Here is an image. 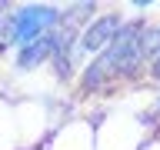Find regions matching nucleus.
Instances as JSON below:
<instances>
[{
  "label": "nucleus",
  "mask_w": 160,
  "mask_h": 150,
  "mask_svg": "<svg viewBox=\"0 0 160 150\" xmlns=\"http://www.w3.org/2000/svg\"><path fill=\"white\" fill-rule=\"evenodd\" d=\"M10 13H13V3H0V57L13 53L10 50Z\"/></svg>",
  "instance_id": "8"
},
{
  "label": "nucleus",
  "mask_w": 160,
  "mask_h": 150,
  "mask_svg": "<svg viewBox=\"0 0 160 150\" xmlns=\"http://www.w3.org/2000/svg\"><path fill=\"white\" fill-rule=\"evenodd\" d=\"M153 7H157L153 0H133V3H130V10H153Z\"/></svg>",
  "instance_id": "10"
},
{
  "label": "nucleus",
  "mask_w": 160,
  "mask_h": 150,
  "mask_svg": "<svg viewBox=\"0 0 160 150\" xmlns=\"http://www.w3.org/2000/svg\"><path fill=\"white\" fill-rule=\"evenodd\" d=\"M40 150H97V123L87 117H67Z\"/></svg>",
  "instance_id": "5"
},
{
  "label": "nucleus",
  "mask_w": 160,
  "mask_h": 150,
  "mask_svg": "<svg viewBox=\"0 0 160 150\" xmlns=\"http://www.w3.org/2000/svg\"><path fill=\"white\" fill-rule=\"evenodd\" d=\"M157 133L147 110H107L97 120V150H143Z\"/></svg>",
  "instance_id": "2"
},
{
  "label": "nucleus",
  "mask_w": 160,
  "mask_h": 150,
  "mask_svg": "<svg viewBox=\"0 0 160 150\" xmlns=\"http://www.w3.org/2000/svg\"><path fill=\"white\" fill-rule=\"evenodd\" d=\"M0 150H27L23 147V130H20V110L17 100L0 93Z\"/></svg>",
  "instance_id": "6"
},
{
  "label": "nucleus",
  "mask_w": 160,
  "mask_h": 150,
  "mask_svg": "<svg viewBox=\"0 0 160 150\" xmlns=\"http://www.w3.org/2000/svg\"><path fill=\"white\" fill-rule=\"evenodd\" d=\"M63 7L60 3H13L10 13V50H23L37 43L43 33L60 27Z\"/></svg>",
  "instance_id": "3"
},
{
  "label": "nucleus",
  "mask_w": 160,
  "mask_h": 150,
  "mask_svg": "<svg viewBox=\"0 0 160 150\" xmlns=\"http://www.w3.org/2000/svg\"><path fill=\"white\" fill-rule=\"evenodd\" d=\"M143 53H147V60L160 53V20L147 17V23H143Z\"/></svg>",
  "instance_id": "7"
},
{
  "label": "nucleus",
  "mask_w": 160,
  "mask_h": 150,
  "mask_svg": "<svg viewBox=\"0 0 160 150\" xmlns=\"http://www.w3.org/2000/svg\"><path fill=\"white\" fill-rule=\"evenodd\" d=\"M123 20H127L123 13H117V10H107V13H97V17L90 20L87 27L80 30V37L73 40L67 50H63V53H67V60L73 63V70H77V73L87 67L93 57H100V53L110 47V40L117 37V30L123 27Z\"/></svg>",
  "instance_id": "4"
},
{
  "label": "nucleus",
  "mask_w": 160,
  "mask_h": 150,
  "mask_svg": "<svg viewBox=\"0 0 160 150\" xmlns=\"http://www.w3.org/2000/svg\"><path fill=\"white\" fill-rule=\"evenodd\" d=\"M143 77H147L153 87H160V53L147 60V67H143Z\"/></svg>",
  "instance_id": "9"
},
{
  "label": "nucleus",
  "mask_w": 160,
  "mask_h": 150,
  "mask_svg": "<svg viewBox=\"0 0 160 150\" xmlns=\"http://www.w3.org/2000/svg\"><path fill=\"white\" fill-rule=\"evenodd\" d=\"M143 150H160V133H157L153 140H147V147H143Z\"/></svg>",
  "instance_id": "11"
},
{
  "label": "nucleus",
  "mask_w": 160,
  "mask_h": 150,
  "mask_svg": "<svg viewBox=\"0 0 160 150\" xmlns=\"http://www.w3.org/2000/svg\"><path fill=\"white\" fill-rule=\"evenodd\" d=\"M143 23L147 17H127L123 27L117 30V37L110 40V47L93 57L87 67L77 73V90L80 93H103V90L117 87V83H130L140 70L147 67V53H143Z\"/></svg>",
  "instance_id": "1"
}]
</instances>
